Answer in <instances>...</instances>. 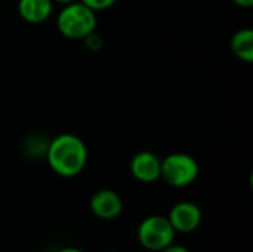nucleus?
<instances>
[{
	"label": "nucleus",
	"instance_id": "obj_1",
	"mask_svg": "<svg viewBox=\"0 0 253 252\" xmlns=\"http://www.w3.org/2000/svg\"><path fill=\"white\" fill-rule=\"evenodd\" d=\"M87 156L86 144L73 134H61L46 147V159L50 169L64 178L79 175L87 163Z\"/></svg>",
	"mask_w": 253,
	"mask_h": 252
},
{
	"label": "nucleus",
	"instance_id": "obj_2",
	"mask_svg": "<svg viewBox=\"0 0 253 252\" xmlns=\"http://www.w3.org/2000/svg\"><path fill=\"white\" fill-rule=\"evenodd\" d=\"M96 12L82 1L64 4L56 16V27L59 33L70 40H83L96 30Z\"/></svg>",
	"mask_w": 253,
	"mask_h": 252
},
{
	"label": "nucleus",
	"instance_id": "obj_3",
	"mask_svg": "<svg viewBox=\"0 0 253 252\" xmlns=\"http://www.w3.org/2000/svg\"><path fill=\"white\" fill-rule=\"evenodd\" d=\"M197 160L187 153H172L162 159L160 180L166 184L182 189L191 186L199 177Z\"/></svg>",
	"mask_w": 253,
	"mask_h": 252
},
{
	"label": "nucleus",
	"instance_id": "obj_4",
	"mask_svg": "<svg viewBox=\"0 0 253 252\" xmlns=\"http://www.w3.org/2000/svg\"><path fill=\"white\" fill-rule=\"evenodd\" d=\"M176 232L173 230L168 217L150 215L138 226V241L142 248L151 252H159L172 245Z\"/></svg>",
	"mask_w": 253,
	"mask_h": 252
},
{
	"label": "nucleus",
	"instance_id": "obj_5",
	"mask_svg": "<svg viewBox=\"0 0 253 252\" xmlns=\"http://www.w3.org/2000/svg\"><path fill=\"white\" fill-rule=\"evenodd\" d=\"M168 220L176 233H191L199 229L203 220L202 209L194 202H178L172 206Z\"/></svg>",
	"mask_w": 253,
	"mask_h": 252
},
{
	"label": "nucleus",
	"instance_id": "obj_6",
	"mask_svg": "<svg viewBox=\"0 0 253 252\" xmlns=\"http://www.w3.org/2000/svg\"><path fill=\"white\" fill-rule=\"evenodd\" d=\"M90 211L101 220H114L123 212V199L111 189H101L90 198Z\"/></svg>",
	"mask_w": 253,
	"mask_h": 252
},
{
	"label": "nucleus",
	"instance_id": "obj_7",
	"mask_svg": "<svg viewBox=\"0 0 253 252\" xmlns=\"http://www.w3.org/2000/svg\"><path fill=\"white\" fill-rule=\"evenodd\" d=\"M130 174L141 183H156L160 180L162 159L151 151H139L130 160Z\"/></svg>",
	"mask_w": 253,
	"mask_h": 252
},
{
	"label": "nucleus",
	"instance_id": "obj_8",
	"mask_svg": "<svg viewBox=\"0 0 253 252\" xmlns=\"http://www.w3.org/2000/svg\"><path fill=\"white\" fill-rule=\"evenodd\" d=\"M53 10L52 0H19L18 12L30 24H40L46 21Z\"/></svg>",
	"mask_w": 253,
	"mask_h": 252
},
{
	"label": "nucleus",
	"instance_id": "obj_9",
	"mask_svg": "<svg viewBox=\"0 0 253 252\" xmlns=\"http://www.w3.org/2000/svg\"><path fill=\"white\" fill-rule=\"evenodd\" d=\"M231 50L233 53L245 61L252 62L253 61V31L251 28L239 30L233 39H231Z\"/></svg>",
	"mask_w": 253,
	"mask_h": 252
},
{
	"label": "nucleus",
	"instance_id": "obj_10",
	"mask_svg": "<svg viewBox=\"0 0 253 252\" xmlns=\"http://www.w3.org/2000/svg\"><path fill=\"white\" fill-rule=\"evenodd\" d=\"M79 1L86 4L93 12H98V10H105V9L111 7L117 0H79Z\"/></svg>",
	"mask_w": 253,
	"mask_h": 252
},
{
	"label": "nucleus",
	"instance_id": "obj_11",
	"mask_svg": "<svg viewBox=\"0 0 253 252\" xmlns=\"http://www.w3.org/2000/svg\"><path fill=\"white\" fill-rule=\"evenodd\" d=\"M83 40H84L86 46H87L90 50H99V49L102 48V39H101V36L96 34L95 31L90 33L89 36H86Z\"/></svg>",
	"mask_w": 253,
	"mask_h": 252
},
{
	"label": "nucleus",
	"instance_id": "obj_12",
	"mask_svg": "<svg viewBox=\"0 0 253 252\" xmlns=\"http://www.w3.org/2000/svg\"><path fill=\"white\" fill-rule=\"evenodd\" d=\"M159 252H191L188 248H185V247H182V245H175V244H172V245H169V247H166L165 250H162V251Z\"/></svg>",
	"mask_w": 253,
	"mask_h": 252
},
{
	"label": "nucleus",
	"instance_id": "obj_13",
	"mask_svg": "<svg viewBox=\"0 0 253 252\" xmlns=\"http://www.w3.org/2000/svg\"><path fill=\"white\" fill-rule=\"evenodd\" d=\"M237 6L240 7H252L253 0H233Z\"/></svg>",
	"mask_w": 253,
	"mask_h": 252
},
{
	"label": "nucleus",
	"instance_id": "obj_14",
	"mask_svg": "<svg viewBox=\"0 0 253 252\" xmlns=\"http://www.w3.org/2000/svg\"><path fill=\"white\" fill-rule=\"evenodd\" d=\"M56 252H84L82 251V250H79V248H71V247H68V248H62V250H59V251Z\"/></svg>",
	"mask_w": 253,
	"mask_h": 252
},
{
	"label": "nucleus",
	"instance_id": "obj_15",
	"mask_svg": "<svg viewBox=\"0 0 253 252\" xmlns=\"http://www.w3.org/2000/svg\"><path fill=\"white\" fill-rule=\"evenodd\" d=\"M52 1L59 3V4H68V3H73V1H76V0H52Z\"/></svg>",
	"mask_w": 253,
	"mask_h": 252
},
{
	"label": "nucleus",
	"instance_id": "obj_16",
	"mask_svg": "<svg viewBox=\"0 0 253 252\" xmlns=\"http://www.w3.org/2000/svg\"><path fill=\"white\" fill-rule=\"evenodd\" d=\"M105 252H117V251H105Z\"/></svg>",
	"mask_w": 253,
	"mask_h": 252
}]
</instances>
